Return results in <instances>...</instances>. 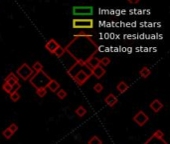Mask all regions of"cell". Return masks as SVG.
Instances as JSON below:
<instances>
[{
    "instance_id": "1",
    "label": "cell",
    "mask_w": 170,
    "mask_h": 144,
    "mask_svg": "<svg viewBox=\"0 0 170 144\" xmlns=\"http://www.w3.org/2000/svg\"><path fill=\"white\" fill-rule=\"evenodd\" d=\"M31 85L33 87H35L36 89H42V88H47L49 82L51 81V77L44 72L43 70L39 71V72H35L31 78L29 79Z\"/></svg>"
},
{
    "instance_id": "2",
    "label": "cell",
    "mask_w": 170,
    "mask_h": 144,
    "mask_svg": "<svg viewBox=\"0 0 170 144\" xmlns=\"http://www.w3.org/2000/svg\"><path fill=\"white\" fill-rule=\"evenodd\" d=\"M16 73L22 80L27 81V80L30 79L31 76L34 74V71L32 70V68L27 64V63H23L22 65L17 68Z\"/></svg>"
},
{
    "instance_id": "3",
    "label": "cell",
    "mask_w": 170,
    "mask_h": 144,
    "mask_svg": "<svg viewBox=\"0 0 170 144\" xmlns=\"http://www.w3.org/2000/svg\"><path fill=\"white\" fill-rule=\"evenodd\" d=\"M93 27V20L92 18H87V19L74 18L73 19V28L92 29Z\"/></svg>"
},
{
    "instance_id": "4",
    "label": "cell",
    "mask_w": 170,
    "mask_h": 144,
    "mask_svg": "<svg viewBox=\"0 0 170 144\" xmlns=\"http://www.w3.org/2000/svg\"><path fill=\"white\" fill-rule=\"evenodd\" d=\"M163 136H164V133L158 129L144 142V144H167V142L164 140Z\"/></svg>"
},
{
    "instance_id": "5",
    "label": "cell",
    "mask_w": 170,
    "mask_h": 144,
    "mask_svg": "<svg viewBox=\"0 0 170 144\" xmlns=\"http://www.w3.org/2000/svg\"><path fill=\"white\" fill-rule=\"evenodd\" d=\"M93 13V8L92 6H74L73 14L77 16H91Z\"/></svg>"
},
{
    "instance_id": "6",
    "label": "cell",
    "mask_w": 170,
    "mask_h": 144,
    "mask_svg": "<svg viewBox=\"0 0 170 144\" xmlns=\"http://www.w3.org/2000/svg\"><path fill=\"white\" fill-rule=\"evenodd\" d=\"M92 76V74L87 73L85 70H79L77 71V73L74 75L73 79L75 80V82L78 84L79 86H82L83 84L87 82V80Z\"/></svg>"
},
{
    "instance_id": "7",
    "label": "cell",
    "mask_w": 170,
    "mask_h": 144,
    "mask_svg": "<svg viewBox=\"0 0 170 144\" xmlns=\"http://www.w3.org/2000/svg\"><path fill=\"white\" fill-rule=\"evenodd\" d=\"M132 120L138 126L142 127V126H144L148 122V120H149V117H148V115L143 111V110H139V111L133 116Z\"/></svg>"
},
{
    "instance_id": "8",
    "label": "cell",
    "mask_w": 170,
    "mask_h": 144,
    "mask_svg": "<svg viewBox=\"0 0 170 144\" xmlns=\"http://www.w3.org/2000/svg\"><path fill=\"white\" fill-rule=\"evenodd\" d=\"M86 64H87V67L89 68V70L92 72L93 69H95L97 66H100V59L93 55V56L90 57L86 61Z\"/></svg>"
},
{
    "instance_id": "9",
    "label": "cell",
    "mask_w": 170,
    "mask_h": 144,
    "mask_svg": "<svg viewBox=\"0 0 170 144\" xmlns=\"http://www.w3.org/2000/svg\"><path fill=\"white\" fill-rule=\"evenodd\" d=\"M59 46H60V44L58 43V42L55 40V39H53V38H51V39L49 40V41H47V43L45 44V48L48 50V51L50 52V53H54V51L56 50Z\"/></svg>"
},
{
    "instance_id": "10",
    "label": "cell",
    "mask_w": 170,
    "mask_h": 144,
    "mask_svg": "<svg viewBox=\"0 0 170 144\" xmlns=\"http://www.w3.org/2000/svg\"><path fill=\"white\" fill-rule=\"evenodd\" d=\"M4 82H6L8 85H10L11 87H13L15 84H17L19 82V78L17 77V76L13 73V72H11V73H9L5 77V79H4Z\"/></svg>"
},
{
    "instance_id": "11",
    "label": "cell",
    "mask_w": 170,
    "mask_h": 144,
    "mask_svg": "<svg viewBox=\"0 0 170 144\" xmlns=\"http://www.w3.org/2000/svg\"><path fill=\"white\" fill-rule=\"evenodd\" d=\"M105 102L107 105H109V107H113L114 105H116L117 102H118V99L117 97L113 94V93H109V94L107 95V97L105 98Z\"/></svg>"
},
{
    "instance_id": "12",
    "label": "cell",
    "mask_w": 170,
    "mask_h": 144,
    "mask_svg": "<svg viewBox=\"0 0 170 144\" xmlns=\"http://www.w3.org/2000/svg\"><path fill=\"white\" fill-rule=\"evenodd\" d=\"M149 107L150 109L153 111L154 113H157V112H159L161 109L163 108V104L161 103V101L159 99H154L152 102L149 104Z\"/></svg>"
},
{
    "instance_id": "13",
    "label": "cell",
    "mask_w": 170,
    "mask_h": 144,
    "mask_svg": "<svg viewBox=\"0 0 170 144\" xmlns=\"http://www.w3.org/2000/svg\"><path fill=\"white\" fill-rule=\"evenodd\" d=\"M91 74L92 75H93L95 77L97 78V79H101L103 76L105 74V69L104 68L103 66H97V68H95V69H93L92 70V72H91Z\"/></svg>"
},
{
    "instance_id": "14",
    "label": "cell",
    "mask_w": 170,
    "mask_h": 144,
    "mask_svg": "<svg viewBox=\"0 0 170 144\" xmlns=\"http://www.w3.org/2000/svg\"><path fill=\"white\" fill-rule=\"evenodd\" d=\"M47 88H49V90L51 92H57L59 90V88H60V83H59L56 79H51V81L49 82L48 86Z\"/></svg>"
},
{
    "instance_id": "15",
    "label": "cell",
    "mask_w": 170,
    "mask_h": 144,
    "mask_svg": "<svg viewBox=\"0 0 170 144\" xmlns=\"http://www.w3.org/2000/svg\"><path fill=\"white\" fill-rule=\"evenodd\" d=\"M128 85L125 82V81H121L120 83L117 85V90L121 93V94H122V93H125L127 91V89H128Z\"/></svg>"
},
{
    "instance_id": "16",
    "label": "cell",
    "mask_w": 170,
    "mask_h": 144,
    "mask_svg": "<svg viewBox=\"0 0 170 144\" xmlns=\"http://www.w3.org/2000/svg\"><path fill=\"white\" fill-rule=\"evenodd\" d=\"M150 74H151V71H150V69L148 68V67H146V66L142 67V68L140 69V71H139V75L141 76L142 78H147Z\"/></svg>"
},
{
    "instance_id": "17",
    "label": "cell",
    "mask_w": 170,
    "mask_h": 144,
    "mask_svg": "<svg viewBox=\"0 0 170 144\" xmlns=\"http://www.w3.org/2000/svg\"><path fill=\"white\" fill-rule=\"evenodd\" d=\"M32 70L33 71H35V72H39V71H42L43 70V68H44V66H43V64L40 62V61H35L34 62V64L32 65ZM34 72V73H35Z\"/></svg>"
},
{
    "instance_id": "18",
    "label": "cell",
    "mask_w": 170,
    "mask_h": 144,
    "mask_svg": "<svg viewBox=\"0 0 170 144\" xmlns=\"http://www.w3.org/2000/svg\"><path fill=\"white\" fill-rule=\"evenodd\" d=\"M75 112H76V114H77L79 117H83V116H85L87 114V109L81 105V106H79L77 109H76Z\"/></svg>"
},
{
    "instance_id": "19",
    "label": "cell",
    "mask_w": 170,
    "mask_h": 144,
    "mask_svg": "<svg viewBox=\"0 0 170 144\" xmlns=\"http://www.w3.org/2000/svg\"><path fill=\"white\" fill-rule=\"evenodd\" d=\"M65 48H64V47H62V46L60 45V46H59V47L56 49V50H55V51H54V55H56V56L57 57H59V58H60V57H62L63 56V55L64 54H65Z\"/></svg>"
},
{
    "instance_id": "20",
    "label": "cell",
    "mask_w": 170,
    "mask_h": 144,
    "mask_svg": "<svg viewBox=\"0 0 170 144\" xmlns=\"http://www.w3.org/2000/svg\"><path fill=\"white\" fill-rule=\"evenodd\" d=\"M88 144H103V141H101L97 136L93 135V136L91 139H89Z\"/></svg>"
},
{
    "instance_id": "21",
    "label": "cell",
    "mask_w": 170,
    "mask_h": 144,
    "mask_svg": "<svg viewBox=\"0 0 170 144\" xmlns=\"http://www.w3.org/2000/svg\"><path fill=\"white\" fill-rule=\"evenodd\" d=\"M10 99L11 101H13V102H16V101H18L20 99V94L18 91H12L10 93Z\"/></svg>"
},
{
    "instance_id": "22",
    "label": "cell",
    "mask_w": 170,
    "mask_h": 144,
    "mask_svg": "<svg viewBox=\"0 0 170 144\" xmlns=\"http://www.w3.org/2000/svg\"><path fill=\"white\" fill-rule=\"evenodd\" d=\"M2 135H3V136L5 137L6 139H10L12 136H13V133H12L11 131L9 130V128L7 127L6 129H4V130L2 131Z\"/></svg>"
},
{
    "instance_id": "23",
    "label": "cell",
    "mask_w": 170,
    "mask_h": 144,
    "mask_svg": "<svg viewBox=\"0 0 170 144\" xmlns=\"http://www.w3.org/2000/svg\"><path fill=\"white\" fill-rule=\"evenodd\" d=\"M110 63V58L109 57H103L101 59H100V65L101 66H108Z\"/></svg>"
},
{
    "instance_id": "24",
    "label": "cell",
    "mask_w": 170,
    "mask_h": 144,
    "mask_svg": "<svg viewBox=\"0 0 170 144\" xmlns=\"http://www.w3.org/2000/svg\"><path fill=\"white\" fill-rule=\"evenodd\" d=\"M57 96L59 99H65L67 97V92L64 89H59L57 91Z\"/></svg>"
},
{
    "instance_id": "25",
    "label": "cell",
    "mask_w": 170,
    "mask_h": 144,
    "mask_svg": "<svg viewBox=\"0 0 170 144\" xmlns=\"http://www.w3.org/2000/svg\"><path fill=\"white\" fill-rule=\"evenodd\" d=\"M2 89L5 91L6 93H8V94H10V93L13 91V88H12L10 85H8V84L6 82H4L3 83V85H2Z\"/></svg>"
},
{
    "instance_id": "26",
    "label": "cell",
    "mask_w": 170,
    "mask_h": 144,
    "mask_svg": "<svg viewBox=\"0 0 170 144\" xmlns=\"http://www.w3.org/2000/svg\"><path fill=\"white\" fill-rule=\"evenodd\" d=\"M36 94L39 97H44L47 94V88H42V89H36Z\"/></svg>"
},
{
    "instance_id": "27",
    "label": "cell",
    "mask_w": 170,
    "mask_h": 144,
    "mask_svg": "<svg viewBox=\"0 0 170 144\" xmlns=\"http://www.w3.org/2000/svg\"><path fill=\"white\" fill-rule=\"evenodd\" d=\"M93 90H95L96 92L97 93H101V91L104 90V86H103V84L101 83H97L93 85Z\"/></svg>"
},
{
    "instance_id": "28",
    "label": "cell",
    "mask_w": 170,
    "mask_h": 144,
    "mask_svg": "<svg viewBox=\"0 0 170 144\" xmlns=\"http://www.w3.org/2000/svg\"><path fill=\"white\" fill-rule=\"evenodd\" d=\"M8 128H9V130L11 131L12 133H15L17 130H18V126H17V124L16 123H11L9 126H8Z\"/></svg>"
},
{
    "instance_id": "29",
    "label": "cell",
    "mask_w": 170,
    "mask_h": 144,
    "mask_svg": "<svg viewBox=\"0 0 170 144\" xmlns=\"http://www.w3.org/2000/svg\"><path fill=\"white\" fill-rule=\"evenodd\" d=\"M75 37H93L91 34H88L86 32H80V33H77V34H75Z\"/></svg>"
},
{
    "instance_id": "30",
    "label": "cell",
    "mask_w": 170,
    "mask_h": 144,
    "mask_svg": "<svg viewBox=\"0 0 170 144\" xmlns=\"http://www.w3.org/2000/svg\"><path fill=\"white\" fill-rule=\"evenodd\" d=\"M12 88H13V91H18V89H20V88H21V84L18 82L17 84H15V85Z\"/></svg>"
},
{
    "instance_id": "31",
    "label": "cell",
    "mask_w": 170,
    "mask_h": 144,
    "mask_svg": "<svg viewBox=\"0 0 170 144\" xmlns=\"http://www.w3.org/2000/svg\"><path fill=\"white\" fill-rule=\"evenodd\" d=\"M128 3H131V4H136V3H139V0H128Z\"/></svg>"
}]
</instances>
